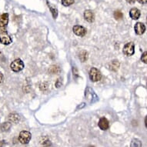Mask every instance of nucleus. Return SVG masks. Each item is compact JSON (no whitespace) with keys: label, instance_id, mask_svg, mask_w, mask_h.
Instances as JSON below:
<instances>
[{"label":"nucleus","instance_id":"obj_1","mask_svg":"<svg viewBox=\"0 0 147 147\" xmlns=\"http://www.w3.org/2000/svg\"><path fill=\"white\" fill-rule=\"evenodd\" d=\"M10 68L11 69L15 72H20L21 70L23 69L24 68V63L20 59H16L10 64Z\"/></svg>","mask_w":147,"mask_h":147},{"label":"nucleus","instance_id":"obj_2","mask_svg":"<svg viewBox=\"0 0 147 147\" xmlns=\"http://www.w3.org/2000/svg\"><path fill=\"white\" fill-rule=\"evenodd\" d=\"M89 78L92 82H98L101 80V72L99 69H97L96 68L92 67L89 71Z\"/></svg>","mask_w":147,"mask_h":147},{"label":"nucleus","instance_id":"obj_3","mask_svg":"<svg viewBox=\"0 0 147 147\" xmlns=\"http://www.w3.org/2000/svg\"><path fill=\"white\" fill-rule=\"evenodd\" d=\"M32 135L29 131H22L19 136V140L22 144H27L31 140Z\"/></svg>","mask_w":147,"mask_h":147},{"label":"nucleus","instance_id":"obj_4","mask_svg":"<svg viewBox=\"0 0 147 147\" xmlns=\"http://www.w3.org/2000/svg\"><path fill=\"white\" fill-rule=\"evenodd\" d=\"M134 52H135V46H134V43L132 42L126 43L123 47V53L125 56H133L134 54Z\"/></svg>","mask_w":147,"mask_h":147},{"label":"nucleus","instance_id":"obj_5","mask_svg":"<svg viewBox=\"0 0 147 147\" xmlns=\"http://www.w3.org/2000/svg\"><path fill=\"white\" fill-rule=\"evenodd\" d=\"M12 38L7 33V32L3 30L0 32V42L3 45H9L12 43Z\"/></svg>","mask_w":147,"mask_h":147},{"label":"nucleus","instance_id":"obj_6","mask_svg":"<svg viewBox=\"0 0 147 147\" xmlns=\"http://www.w3.org/2000/svg\"><path fill=\"white\" fill-rule=\"evenodd\" d=\"M72 30L76 36H80V37L84 36L86 34V29L82 26H75L72 28Z\"/></svg>","mask_w":147,"mask_h":147},{"label":"nucleus","instance_id":"obj_7","mask_svg":"<svg viewBox=\"0 0 147 147\" xmlns=\"http://www.w3.org/2000/svg\"><path fill=\"white\" fill-rule=\"evenodd\" d=\"M98 125H99V127L100 128V129H102V130H106L109 127V123L108 119L105 118V117H102L99 119Z\"/></svg>","mask_w":147,"mask_h":147},{"label":"nucleus","instance_id":"obj_8","mask_svg":"<svg viewBox=\"0 0 147 147\" xmlns=\"http://www.w3.org/2000/svg\"><path fill=\"white\" fill-rule=\"evenodd\" d=\"M134 30L137 35H142L146 31V26L142 22H137L134 26Z\"/></svg>","mask_w":147,"mask_h":147},{"label":"nucleus","instance_id":"obj_9","mask_svg":"<svg viewBox=\"0 0 147 147\" xmlns=\"http://www.w3.org/2000/svg\"><path fill=\"white\" fill-rule=\"evenodd\" d=\"M84 19L87 22H92L95 20V15L92 10H86L84 12Z\"/></svg>","mask_w":147,"mask_h":147},{"label":"nucleus","instance_id":"obj_10","mask_svg":"<svg viewBox=\"0 0 147 147\" xmlns=\"http://www.w3.org/2000/svg\"><path fill=\"white\" fill-rule=\"evenodd\" d=\"M9 22V14L4 13L0 16V28H5Z\"/></svg>","mask_w":147,"mask_h":147},{"label":"nucleus","instance_id":"obj_11","mask_svg":"<svg viewBox=\"0 0 147 147\" xmlns=\"http://www.w3.org/2000/svg\"><path fill=\"white\" fill-rule=\"evenodd\" d=\"M140 15H141L140 10L138 9L137 8H133L129 12V16H130L131 19L134 20H138L140 17Z\"/></svg>","mask_w":147,"mask_h":147},{"label":"nucleus","instance_id":"obj_12","mask_svg":"<svg viewBox=\"0 0 147 147\" xmlns=\"http://www.w3.org/2000/svg\"><path fill=\"white\" fill-rule=\"evenodd\" d=\"M8 119L9 121V123L17 124L20 120V116L17 113H11L8 116Z\"/></svg>","mask_w":147,"mask_h":147},{"label":"nucleus","instance_id":"obj_13","mask_svg":"<svg viewBox=\"0 0 147 147\" xmlns=\"http://www.w3.org/2000/svg\"><path fill=\"white\" fill-rule=\"evenodd\" d=\"M131 147H142V142L138 139H133L130 144Z\"/></svg>","mask_w":147,"mask_h":147},{"label":"nucleus","instance_id":"obj_14","mask_svg":"<svg viewBox=\"0 0 147 147\" xmlns=\"http://www.w3.org/2000/svg\"><path fill=\"white\" fill-rule=\"evenodd\" d=\"M11 127V123L9 122H5V123H3L2 125H1V129H2V131L3 132H5V131H8Z\"/></svg>","mask_w":147,"mask_h":147},{"label":"nucleus","instance_id":"obj_15","mask_svg":"<svg viewBox=\"0 0 147 147\" xmlns=\"http://www.w3.org/2000/svg\"><path fill=\"white\" fill-rule=\"evenodd\" d=\"M79 57H80V60L83 63V62H85L86 60H87V59H88V53H87L86 51H82V52L80 53Z\"/></svg>","mask_w":147,"mask_h":147},{"label":"nucleus","instance_id":"obj_16","mask_svg":"<svg viewBox=\"0 0 147 147\" xmlns=\"http://www.w3.org/2000/svg\"><path fill=\"white\" fill-rule=\"evenodd\" d=\"M114 18H115L116 20H122L123 18V12H121V11H119V10L115 11V12H114Z\"/></svg>","mask_w":147,"mask_h":147},{"label":"nucleus","instance_id":"obj_17","mask_svg":"<svg viewBox=\"0 0 147 147\" xmlns=\"http://www.w3.org/2000/svg\"><path fill=\"white\" fill-rule=\"evenodd\" d=\"M73 3H74V0H62V4L65 7L72 5Z\"/></svg>","mask_w":147,"mask_h":147},{"label":"nucleus","instance_id":"obj_18","mask_svg":"<svg viewBox=\"0 0 147 147\" xmlns=\"http://www.w3.org/2000/svg\"><path fill=\"white\" fill-rule=\"evenodd\" d=\"M119 66V63H118V61H113L111 63V68L113 70H116L118 69Z\"/></svg>","mask_w":147,"mask_h":147},{"label":"nucleus","instance_id":"obj_19","mask_svg":"<svg viewBox=\"0 0 147 147\" xmlns=\"http://www.w3.org/2000/svg\"><path fill=\"white\" fill-rule=\"evenodd\" d=\"M57 70H58V71H60L59 68L57 67V66H56V65H53V66H52V67L49 69V72H51L52 74H55V73H56V72H57Z\"/></svg>","mask_w":147,"mask_h":147},{"label":"nucleus","instance_id":"obj_20","mask_svg":"<svg viewBox=\"0 0 147 147\" xmlns=\"http://www.w3.org/2000/svg\"><path fill=\"white\" fill-rule=\"evenodd\" d=\"M141 60L142 63L147 64V52H144L142 53V56H141Z\"/></svg>","mask_w":147,"mask_h":147},{"label":"nucleus","instance_id":"obj_21","mask_svg":"<svg viewBox=\"0 0 147 147\" xmlns=\"http://www.w3.org/2000/svg\"><path fill=\"white\" fill-rule=\"evenodd\" d=\"M49 7L50 8L51 12H52V13H53V18H54V19H56V17H57V15H58L57 10H56V9H53V8H52V7H51V6H49Z\"/></svg>","mask_w":147,"mask_h":147},{"label":"nucleus","instance_id":"obj_22","mask_svg":"<svg viewBox=\"0 0 147 147\" xmlns=\"http://www.w3.org/2000/svg\"><path fill=\"white\" fill-rule=\"evenodd\" d=\"M3 82H4V76L2 72H0V85L3 84Z\"/></svg>","mask_w":147,"mask_h":147},{"label":"nucleus","instance_id":"obj_23","mask_svg":"<svg viewBox=\"0 0 147 147\" xmlns=\"http://www.w3.org/2000/svg\"><path fill=\"white\" fill-rule=\"evenodd\" d=\"M61 85H62V82H60V80H58V81H57V82L56 83V86L57 88H59V87L61 86Z\"/></svg>","mask_w":147,"mask_h":147},{"label":"nucleus","instance_id":"obj_24","mask_svg":"<svg viewBox=\"0 0 147 147\" xmlns=\"http://www.w3.org/2000/svg\"><path fill=\"white\" fill-rule=\"evenodd\" d=\"M138 2L141 4H146L147 3V0H137Z\"/></svg>","mask_w":147,"mask_h":147},{"label":"nucleus","instance_id":"obj_25","mask_svg":"<svg viewBox=\"0 0 147 147\" xmlns=\"http://www.w3.org/2000/svg\"><path fill=\"white\" fill-rule=\"evenodd\" d=\"M126 2L129 4H133L136 2V0H126Z\"/></svg>","mask_w":147,"mask_h":147},{"label":"nucleus","instance_id":"obj_26","mask_svg":"<svg viewBox=\"0 0 147 147\" xmlns=\"http://www.w3.org/2000/svg\"><path fill=\"white\" fill-rule=\"evenodd\" d=\"M5 142L4 140H3V141H0V147H3V145H5Z\"/></svg>","mask_w":147,"mask_h":147},{"label":"nucleus","instance_id":"obj_27","mask_svg":"<svg viewBox=\"0 0 147 147\" xmlns=\"http://www.w3.org/2000/svg\"><path fill=\"white\" fill-rule=\"evenodd\" d=\"M145 125H146V127L147 128V116H146V119H145Z\"/></svg>","mask_w":147,"mask_h":147},{"label":"nucleus","instance_id":"obj_28","mask_svg":"<svg viewBox=\"0 0 147 147\" xmlns=\"http://www.w3.org/2000/svg\"><path fill=\"white\" fill-rule=\"evenodd\" d=\"M89 147H95V146H89Z\"/></svg>","mask_w":147,"mask_h":147},{"label":"nucleus","instance_id":"obj_29","mask_svg":"<svg viewBox=\"0 0 147 147\" xmlns=\"http://www.w3.org/2000/svg\"><path fill=\"white\" fill-rule=\"evenodd\" d=\"M146 23H147V18H146Z\"/></svg>","mask_w":147,"mask_h":147}]
</instances>
